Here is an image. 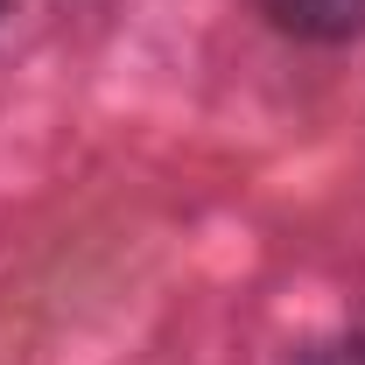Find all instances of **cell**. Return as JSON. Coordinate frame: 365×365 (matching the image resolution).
I'll return each mask as SVG.
<instances>
[{
	"mask_svg": "<svg viewBox=\"0 0 365 365\" xmlns=\"http://www.w3.org/2000/svg\"><path fill=\"white\" fill-rule=\"evenodd\" d=\"M317 365H365V337H351V344H330Z\"/></svg>",
	"mask_w": 365,
	"mask_h": 365,
	"instance_id": "cell-2",
	"label": "cell"
},
{
	"mask_svg": "<svg viewBox=\"0 0 365 365\" xmlns=\"http://www.w3.org/2000/svg\"><path fill=\"white\" fill-rule=\"evenodd\" d=\"M260 7L295 36H351V29H365V0H260Z\"/></svg>",
	"mask_w": 365,
	"mask_h": 365,
	"instance_id": "cell-1",
	"label": "cell"
}]
</instances>
